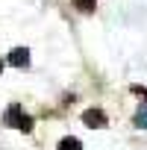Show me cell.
Instances as JSON below:
<instances>
[{
    "label": "cell",
    "mask_w": 147,
    "mask_h": 150,
    "mask_svg": "<svg viewBox=\"0 0 147 150\" xmlns=\"http://www.w3.org/2000/svg\"><path fill=\"white\" fill-rule=\"evenodd\" d=\"M3 121H6V127H15V129H24V132H33V118L18 106V103H12L9 109H6V115H3Z\"/></svg>",
    "instance_id": "6da1fadb"
},
{
    "label": "cell",
    "mask_w": 147,
    "mask_h": 150,
    "mask_svg": "<svg viewBox=\"0 0 147 150\" xmlns=\"http://www.w3.org/2000/svg\"><path fill=\"white\" fill-rule=\"evenodd\" d=\"M83 124L91 127V129H103V127H109V118H106L103 109H86L83 112Z\"/></svg>",
    "instance_id": "7a4b0ae2"
},
{
    "label": "cell",
    "mask_w": 147,
    "mask_h": 150,
    "mask_svg": "<svg viewBox=\"0 0 147 150\" xmlns=\"http://www.w3.org/2000/svg\"><path fill=\"white\" fill-rule=\"evenodd\" d=\"M9 65H12V68H27V65H30V50H27V47H15V50L9 53Z\"/></svg>",
    "instance_id": "3957f363"
},
{
    "label": "cell",
    "mask_w": 147,
    "mask_h": 150,
    "mask_svg": "<svg viewBox=\"0 0 147 150\" xmlns=\"http://www.w3.org/2000/svg\"><path fill=\"white\" fill-rule=\"evenodd\" d=\"M59 150H83V141L74 138V135H65V138L59 141Z\"/></svg>",
    "instance_id": "277c9868"
},
{
    "label": "cell",
    "mask_w": 147,
    "mask_h": 150,
    "mask_svg": "<svg viewBox=\"0 0 147 150\" xmlns=\"http://www.w3.org/2000/svg\"><path fill=\"white\" fill-rule=\"evenodd\" d=\"M135 127H138V129H147V106L135 112Z\"/></svg>",
    "instance_id": "5b68a950"
},
{
    "label": "cell",
    "mask_w": 147,
    "mask_h": 150,
    "mask_svg": "<svg viewBox=\"0 0 147 150\" xmlns=\"http://www.w3.org/2000/svg\"><path fill=\"white\" fill-rule=\"evenodd\" d=\"M74 3H77L83 12H94V0H74Z\"/></svg>",
    "instance_id": "8992f818"
},
{
    "label": "cell",
    "mask_w": 147,
    "mask_h": 150,
    "mask_svg": "<svg viewBox=\"0 0 147 150\" xmlns=\"http://www.w3.org/2000/svg\"><path fill=\"white\" fill-rule=\"evenodd\" d=\"M132 94H138V97H144V103H147V88H141V86H132Z\"/></svg>",
    "instance_id": "52a82bcc"
},
{
    "label": "cell",
    "mask_w": 147,
    "mask_h": 150,
    "mask_svg": "<svg viewBox=\"0 0 147 150\" xmlns=\"http://www.w3.org/2000/svg\"><path fill=\"white\" fill-rule=\"evenodd\" d=\"M0 74H3V62H0Z\"/></svg>",
    "instance_id": "ba28073f"
}]
</instances>
